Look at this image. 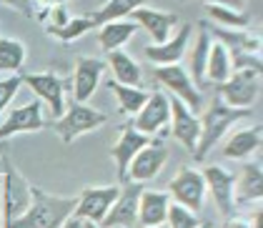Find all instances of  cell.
Instances as JSON below:
<instances>
[{
  "instance_id": "obj_1",
  "label": "cell",
  "mask_w": 263,
  "mask_h": 228,
  "mask_svg": "<svg viewBox=\"0 0 263 228\" xmlns=\"http://www.w3.org/2000/svg\"><path fill=\"white\" fill-rule=\"evenodd\" d=\"M76 203L78 196H53L30 186V206L10 228H61L76 213Z\"/></svg>"
},
{
  "instance_id": "obj_2",
  "label": "cell",
  "mask_w": 263,
  "mask_h": 228,
  "mask_svg": "<svg viewBox=\"0 0 263 228\" xmlns=\"http://www.w3.org/2000/svg\"><path fill=\"white\" fill-rule=\"evenodd\" d=\"M248 116H251L248 108H231V105L223 103L221 98H213L211 108L203 113V118H198L201 121V136H198V145H196L193 158L205 161V156L218 145V141L226 136V130L233 128L243 118H248Z\"/></svg>"
},
{
  "instance_id": "obj_3",
  "label": "cell",
  "mask_w": 263,
  "mask_h": 228,
  "mask_svg": "<svg viewBox=\"0 0 263 228\" xmlns=\"http://www.w3.org/2000/svg\"><path fill=\"white\" fill-rule=\"evenodd\" d=\"M30 206V183L21 176V170L10 163V158L3 156V170H0V213H3V228H10Z\"/></svg>"
},
{
  "instance_id": "obj_4",
  "label": "cell",
  "mask_w": 263,
  "mask_h": 228,
  "mask_svg": "<svg viewBox=\"0 0 263 228\" xmlns=\"http://www.w3.org/2000/svg\"><path fill=\"white\" fill-rule=\"evenodd\" d=\"M105 121H108V116L101 110H96L85 103H73L70 108L63 110L61 118L53 121V130L58 133L63 143H73L76 138H81L85 133L98 130Z\"/></svg>"
},
{
  "instance_id": "obj_5",
  "label": "cell",
  "mask_w": 263,
  "mask_h": 228,
  "mask_svg": "<svg viewBox=\"0 0 263 228\" xmlns=\"http://www.w3.org/2000/svg\"><path fill=\"white\" fill-rule=\"evenodd\" d=\"M153 75H156V81H158L173 98H178L191 113H198L203 108L201 90L193 85L188 70L183 68L181 63H178V65H161V68H153Z\"/></svg>"
},
{
  "instance_id": "obj_6",
  "label": "cell",
  "mask_w": 263,
  "mask_h": 228,
  "mask_svg": "<svg viewBox=\"0 0 263 228\" xmlns=\"http://www.w3.org/2000/svg\"><path fill=\"white\" fill-rule=\"evenodd\" d=\"M218 98L231 108H248L261 96V70H233L226 83L216 85Z\"/></svg>"
},
{
  "instance_id": "obj_7",
  "label": "cell",
  "mask_w": 263,
  "mask_h": 228,
  "mask_svg": "<svg viewBox=\"0 0 263 228\" xmlns=\"http://www.w3.org/2000/svg\"><path fill=\"white\" fill-rule=\"evenodd\" d=\"M23 85H28L41 103L48 105L50 110V118H61L63 110H65V85L68 81L58 78L55 73H23L21 75Z\"/></svg>"
},
{
  "instance_id": "obj_8",
  "label": "cell",
  "mask_w": 263,
  "mask_h": 228,
  "mask_svg": "<svg viewBox=\"0 0 263 228\" xmlns=\"http://www.w3.org/2000/svg\"><path fill=\"white\" fill-rule=\"evenodd\" d=\"M121 193V186H88L81 191L78 196V203H76V218L81 221H90V223H98L101 226L103 218L108 216L110 206L116 203Z\"/></svg>"
},
{
  "instance_id": "obj_9",
  "label": "cell",
  "mask_w": 263,
  "mask_h": 228,
  "mask_svg": "<svg viewBox=\"0 0 263 228\" xmlns=\"http://www.w3.org/2000/svg\"><path fill=\"white\" fill-rule=\"evenodd\" d=\"M168 196L173 203L188 208L193 213H198L203 208V201H205V183H203V176L198 170L188 166H181V170L173 176L171 186H168Z\"/></svg>"
},
{
  "instance_id": "obj_10",
  "label": "cell",
  "mask_w": 263,
  "mask_h": 228,
  "mask_svg": "<svg viewBox=\"0 0 263 228\" xmlns=\"http://www.w3.org/2000/svg\"><path fill=\"white\" fill-rule=\"evenodd\" d=\"M168 123H171V101H168V96L163 90H156V93L148 96L145 105L133 116L130 125L138 133L153 138L156 133H161L163 128H168Z\"/></svg>"
},
{
  "instance_id": "obj_11",
  "label": "cell",
  "mask_w": 263,
  "mask_h": 228,
  "mask_svg": "<svg viewBox=\"0 0 263 228\" xmlns=\"http://www.w3.org/2000/svg\"><path fill=\"white\" fill-rule=\"evenodd\" d=\"M201 176H203V183H205V193H211L218 213H221L223 218H231L233 211H236V201H233L236 176L228 173L221 166H205Z\"/></svg>"
},
{
  "instance_id": "obj_12",
  "label": "cell",
  "mask_w": 263,
  "mask_h": 228,
  "mask_svg": "<svg viewBox=\"0 0 263 228\" xmlns=\"http://www.w3.org/2000/svg\"><path fill=\"white\" fill-rule=\"evenodd\" d=\"M141 183H125L116 203L110 206L108 216L103 218L101 228H138V198H141Z\"/></svg>"
},
{
  "instance_id": "obj_13",
  "label": "cell",
  "mask_w": 263,
  "mask_h": 228,
  "mask_svg": "<svg viewBox=\"0 0 263 228\" xmlns=\"http://www.w3.org/2000/svg\"><path fill=\"white\" fill-rule=\"evenodd\" d=\"M45 128V118H43V105L41 101L25 103L21 108H13L8 113V118L0 123V141H8L13 136H23V133H38Z\"/></svg>"
},
{
  "instance_id": "obj_14",
  "label": "cell",
  "mask_w": 263,
  "mask_h": 228,
  "mask_svg": "<svg viewBox=\"0 0 263 228\" xmlns=\"http://www.w3.org/2000/svg\"><path fill=\"white\" fill-rule=\"evenodd\" d=\"M171 101V133L178 143L188 150V153H196V145H198V136H201V121L196 113H191L178 98H168Z\"/></svg>"
},
{
  "instance_id": "obj_15",
  "label": "cell",
  "mask_w": 263,
  "mask_h": 228,
  "mask_svg": "<svg viewBox=\"0 0 263 228\" xmlns=\"http://www.w3.org/2000/svg\"><path fill=\"white\" fill-rule=\"evenodd\" d=\"M168 161V150L158 143H148L145 148H141L136 153V158L130 161L128 173H125V183H145V181H153L161 168Z\"/></svg>"
},
{
  "instance_id": "obj_16",
  "label": "cell",
  "mask_w": 263,
  "mask_h": 228,
  "mask_svg": "<svg viewBox=\"0 0 263 228\" xmlns=\"http://www.w3.org/2000/svg\"><path fill=\"white\" fill-rule=\"evenodd\" d=\"M128 21L136 23L138 28H143L153 45H161L173 35V28L178 25V15L176 13H165V10H156V8H136Z\"/></svg>"
},
{
  "instance_id": "obj_17",
  "label": "cell",
  "mask_w": 263,
  "mask_h": 228,
  "mask_svg": "<svg viewBox=\"0 0 263 228\" xmlns=\"http://www.w3.org/2000/svg\"><path fill=\"white\" fill-rule=\"evenodd\" d=\"M105 61L101 58H90V55H81L76 61V70H73V96L76 103H85L88 98H93V93L98 90L105 73Z\"/></svg>"
},
{
  "instance_id": "obj_18",
  "label": "cell",
  "mask_w": 263,
  "mask_h": 228,
  "mask_svg": "<svg viewBox=\"0 0 263 228\" xmlns=\"http://www.w3.org/2000/svg\"><path fill=\"white\" fill-rule=\"evenodd\" d=\"M191 35H193V25L185 23L165 43H161V45H148L145 48V58L153 63L156 68H161V65H178L183 61V55H185V50H188Z\"/></svg>"
},
{
  "instance_id": "obj_19",
  "label": "cell",
  "mask_w": 263,
  "mask_h": 228,
  "mask_svg": "<svg viewBox=\"0 0 263 228\" xmlns=\"http://www.w3.org/2000/svg\"><path fill=\"white\" fill-rule=\"evenodd\" d=\"M148 143H153V138H148V136L138 133L133 125H123L121 128L118 141H116V145L110 148V158L116 161V170H118L121 183H125V173H128L130 161L136 158V153H138L141 148H145Z\"/></svg>"
},
{
  "instance_id": "obj_20",
  "label": "cell",
  "mask_w": 263,
  "mask_h": 228,
  "mask_svg": "<svg viewBox=\"0 0 263 228\" xmlns=\"http://www.w3.org/2000/svg\"><path fill=\"white\" fill-rule=\"evenodd\" d=\"M171 206V196L168 191H153V188H143L141 198H138V226L153 228L163 226L165 216Z\"/></svg>"
},
{
  "instance_id": "obj_21",
  "label": "cell",
  "mask_w": 263,
  "mask_h": 228,
  "mask_svg": "<svg viewBox=\"0 0 263 228\" xmlns=\"http://www.w3.org/2000/svg\"><path fill=\"white\" fill-rule=\"evenodd\" d=\"M263 196V176H261V163H246L241 176L233 183V201L236 206L243 203H261Z\"/></svg>"
},
{
  "instance_id": "obj_22",
  "label": "cell",
  "mask_w": 263,
  "mask_h": 228,
  "mask_svg": "<svg viewBox=\"0 0 263 228\" xmlns=\"http://www.w3.org/2000/svg\"><path fill=\"white\" fill-rule=\"evenodd\" d=\"M261 143H263L261 125L238 130V133H233L226 141V145H223V158H228V161H246V158H251V156H256L261 150Z\"/></svg>"
},
{
  "instance_id": "obj_23",
  "label": "cell",
  "mask_w": 263,
  "mask_h": 228,
  "mask_svg": "<svg viewBox=\"0 0 263 228\" xmlns=\"http://www.w3.org/2000/svg\"><path fill=\"white\" fill-rule=\"evenodd\" d=\"M205 33L218 41L221 45H226L228 53H236V50H248V53H261V38L248 33V30H231V28H218V25H205Z\"/></svg>"
},
{
  "instance_id": "obj_24",
  "label": "cell",
  "mask_w": 263,
  "mask_h": 228,
  "mask_svg": "<svg viewBox=\"0 0 263 228\" xmlns=\"http://www.w3.org/2000/svg\"><path fill=\"white\" fill-rule=\"evenodd\" d=\"M201 30H198V38H196V45H193V50H191V58H188V75H191V81L193 85L201 90L208 85L205 81V65H208V53H211V35L205 33V28L198 25Z\"/></svg>"
},
{
  "instance_id": "obj_25",
  "label": "cell",
  "mask_w": 263,
  "mask_h": 228,
  "mask_svg": "<svg viewBox=\"0 0 263 228\" xmlns=\"http://www.w3.org/2000/svg\"><path fill=\"white\" fill-rule=\"evenodd\" d=\"M136 30H138V25L130 23L128 18H125V21L105 23V25H101L98 43H101V48L105 53H113V50H121L123 45L136 35Z\"/></svg>"
},
{
  "instance_id": "obj_26",
  "label": "cell",
  "mask_w": 263,
  "mask_h": 228,
  "mask_svg": "<svg viewBox=\"0 0 263 228\" xmlns=\"http://www.w3.org/2000/svg\"><path fill=\"white\" fill-rule=\"evenodd\" d=\"M145 3L148 0H105L96 13H90L93 28H101V25L113 21H125L136 8H143Z\"/></svg>"
},
{
  "instance_id": "obj_27",
  "label": "cell",
  "mask_w": 263,
  "mask_h": 228,
  "mask_svg": "<svg viewBox=\"0 0 263 228\" xmlns=\"http://www.w3.org/2000/svg\"><path fill=\"white\" fill-rule=\"evenodd\" d=\"M110 70H113V81L121 85H141V65L133 61L128 53L123 50H113L108 53V63H105Z\"/></svg>"
},
{
  "instance_id": "obj_28",
  "label": "cell",
  "mask_w": 263,
  "mask_h": 228,
  "mask_svg": "<svg viewBox=\"0 0 263 228\" xmlns=\"http://www.w3.org/2000/svg\"><path fill=\"white\" fill-rule=\"evenodd\" d=\"M231 73H233L231 70V53L226 50V45L213 41L211 43V53H208V65H205V81L213 85H221L231 78Z\"/></svg>"
},
{
  "instance_id": "obj_29",
  "label": "cell",
  "mask_w": 263,
  "mask_h": 228,
  "mask_svg": "<svg viewBox=\"0 0 263 228\" xmlns=\"http://www.w3.org/2000/svg\"><path fill=\"white\" fill-rule=\"evenodd\" d=\"M108 88L113 90V96L118 101V110H121L123 116H136L145 105L148 96H151V93H145L138 85H121V83H116V81H110Z\"/></svg>"
},
{
  "instance_id": "obj_30",
  "label": "cell",
  "mask_w": 263,
  "mask_h": 228,
  "mask_svg": "<svg viewBox=\"0 0 263 228\" xmlns=\"http://www.w3.org/2000/svg\"><path fill=\"white\" fill-rule=\"evenodd\" d=\"M205 15L218 28H231V30H248V25L253 21L251 13H246V10H231V8H221V5H205Z\"/></svg>"
},
{
  "instance_id": "obj_31",
  "label": "cell",
  "mask_w": 263,
  "mask_h": 228,
  "mask_svg": "<svg viewBox=\"0 0 263 228\" xmlns=\"http://www.w3.org/2000/svg\"><path fill=\"white\" fill-rule=\"evenodd\" d=\"M25 45L15 38H0V73L15 75L25 63Z\"/></svg>"
},
{
  "instance_id": "obj_32",
  "label": "cell",
  "mask_w": 263,
  "mask_h": 228,
  "mask_svg": "<svg viewBox=\"0 0 263 228\" xmlns=\"http://www.w3.org/2000/svg\"><path fill=\"white\" fill-rule=\"evenodd\" d=\"M90 28H93L90 15H81V18H68V23H63L61 28H45V33H48L50 38H58V41H63V43H70V41L83 38Z\"/></svg>"
},
{
  "instance_id": "obj_33",
  "label": "cell",
  "mask_w": 263,
  "mask_h": 228,
  "mask_svg": "<svg viewBox=\"0 0 263 228\" xmlns=\"http://www.w3.org/2000/svg\"><path fill=\"white\" fill-rule=\"evenodd\" d=\"M198 223L201 221H198V216L193 211H188V208H183L171 201L168 216H165V226L168 228H198Z\"/></svg>"
},
{
  "instance_id": "obj_34",
  "label": "cell",
  "mask_w": 263,
  "mask_h": 228,
  "mask_svg": "<svg viewBox=\"0 0 263 228\" xmlns=\"http://www.w3.org/2000/svg\"><path fill=\"white\" fill-rule=\"evenodd\" d=\"M231 70H261L263 73L261 53H248V50L231 53Z\"/></svg>"
},
{
  "instance_id": "obj_35",
  "label": "cell",
  "mask_w": 263,
  "mask_h": 228,
  "mask_svg": "<svg viewBox=\"0 0 263 228\" xmlns=\"http://www.w3.org/2000/svg\"><path fill=\"white\" fill-rule=\"evenodd\" d=\"M21 85H23L21 73L0 78V116H3V110L8 108V103H10V101L18 96V88H21Z\"/></svg>"
},
{
  "instance_id": "obj_36",
  "label": "cell",
  "mask_w": 263,
  "mask_h": 228,
  "mask_svg": "<svg viewBox=\"0 0 263 228\" xmlns=\"http://www.w3.org/2000/svg\"><path fill=\"white\" fill-rule=\"evenodd\" d=\"M33 3V15L35 18H45L53 8H58V5H63V0H30Z\"/></svg>"
},
{
  "instance_id": "obj_37",
  "label": "cell",
  "mask_w": 263,
  "mask_h": 228,
  "mask_svg": "<svg viewBox=\"0 0 263 228\" xmlns=\"http://www.w3.org/2000/svg\"><path fill=\"white\" fill-rule=\"evenodd\" d=\"M0 3L10 5L13 10H18L25 18H33V3H30V0H0Z\"/></svg>"
},
{
  "instance_id": "obj_38",
  "label": "cell",
  "mask_w": 263,
  "mask_h": 228,
  "mask_svg": "<svg viewBox=\"0 0 263 228\" xmlns=\"http://www.w3.org/2000/svg\"><path fill=\"white\" fill-rule=\"evenodd\" d=\"M248 0H203V5H221V8H231V10H246Z\"/></svg>"
},
{
  "instance_id": "obj_39",
  "label": "cell",
  "mask_w": 263,
  "mask_h": 228,
  "mask_svg": "<svg viewBox=\"0 0 263 228\" xmlns=\"http://www.w3.org/2000/svg\"><path fill=\"white\" fill-rule=\"evenodd\" d=\"M226 228H251V223H248V218L231 216V218H226Z\"/></svg>"
},
{
  "instance_id": "obj_40",
  "label": "cell",
  "mask_w": 263,
  "mask_h": 228,
  "mask_svg": "<svg viewBox=\"0 0 263 228\" xmlns=\"http://www.w3.org/2000/svg\"><path fill=\"white\" fill-rule=\"evenodd\" d=\"M61 228H83V221H81V218H76V216H70V218H68Z\"/></svg>"
},
{
  "instance_id": "obj_41",
  "label": "cell",
  "mask_w": 263,
  "mask_h": 228,
  "mask_svg": "<svg viewBox=\"0 0 263 228\" xmlns=\"http://www.w3.org/2000/svg\"><path fill=\"white\" fill-rule=\"evenodd\" d=\"M248 223H251V228H261V208H256V213L248 218Z\"/></svg>"
},
{
  "instance_id": "obj_42",
  "label": "cell",
  "mask_w": 263,
  "mask_h": 228,
  "mask_svg": "<svg viewBox=\"0 0 263 228\" xmlns=\"http://www.w3.org/2000/svg\"><path fill=\"white\" fill-rule=\"evenodd\" d=\"M83 228H101L98 223H90V221H83Z\"/></svg>"
},
{
  "instance_id": "obj_43",
  "label": "cell",
  "mask_w": 263,
  "mask_h": 228,
  "mask_svg": "<svg viewBox=\"0 0 263 228\" xmlns=\"http://www.w3.org/2000/svg\"><path fill=\"white\" fill-rule=\"evenodd\" d=\"M5 156V141H0V158Z\"/></svg>"
},
{
  "instance_id": "obj_44",
  "label": "cell",
  "mask_w": 263,
  "mask_h": 228,
  "mask_svg": "<svg viewBox=\"0 0 263 228\" xmlns=\"http://www.w3.org/2000/svg\"><path fill=\"white\" fill-rule=\"evenodd\" d=\"M198 228H213L211 223H198Z\"/></svg>"
},
{
  "instance_id": "obj_45",
  "label": "cell",
  "mask_w": 263,
  "mask_h": 228,
  "mask_svg": "<svg viewBox=\"0 0 263 228\" xmlns=\"http://www.w3.org/2000/svg\"><path fill=\"white\" fill-rule=\"evenodd\" d=\"M138 228H141V226H138ZM153 228H168V226H165V223H163V226H153Z\"/></svg>"
},
{
  "instance_id": "obj_46",
  "label": "cell",
  "mask_w": 263,
  "mask_h": 228,
  "mask_svg": "<svg viewBox=\"0 0 263 228\" xmlns=\"http://www.w3.org/2000/svg\"><path fill=\"white\" fill-rule=\"evenodd\" d=\"M98 3H101V5H103V3H105V0H98Z\"/></svg>"
}]
</instances>
